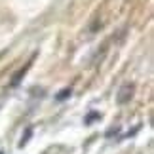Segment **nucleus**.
Segmentation results:
<instances>
[{
	"label": "nucleus",
	"instance_id": "nucleus-1",
	"mask_svg": "<svg viewBox=\"0 0 154 154\" xmlns=\"http://www.w3.org/2000/svg\"><path fill=\"white\" fill-rule=\"evenodd\" d=\"M133 90H135V86L133 84H124L122 88H120V91H118V103L120 105H124V103H128L129 99L133 97Z\"/></svg>",
	"mask_w": 154,
	"mask_h": 154
},
{
	"label": "nucleus",
	"instance_id": "nucleus-2",
	"mask_svg": "<svg viewBox=\"0 0 154 154\" xmlns=\"http://www.w3.org/2000/svg\"><path fill=\"white\" fill-rule=\"evenodd\" d=\"M67 95H70V90H63V93H61V95H57V99H65Z\"/></svg>",
	"mask_w": 154,
	"mask_h": 154
}]
</instances>
